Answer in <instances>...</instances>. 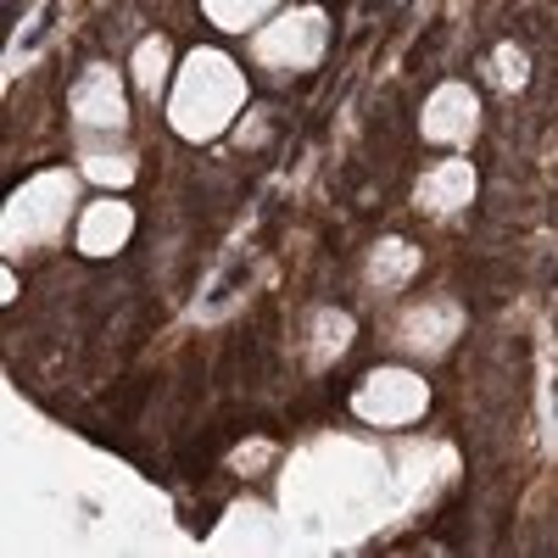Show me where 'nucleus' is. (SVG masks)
<instances>
[{
    "label": "nucleus",
    "instance_id": "nucleus-8",
    "mask_svg": "<svg viewBox=\"0 0 558 558\" xmlns=\"http://www.w3.org/2000/svg\"><path fill=\"white\" fill-rule=\"evenodd\" d=\"M475 129H481V101L470 84H441L425 101V140H436V146H470Z\"/></svg>",
    "mask_w": 558,
    "mask_h": 558
},
{
    "label": "nucleus",
    "instance_id": "nucleus-3",
    "mask_svg": "<svg viewBox=\"0 0 558 558\" xmlns=\"http://www.w3.org/2000/svg\"><path fill=\"white\" fill-rule=\"evenodd\" d=\"M78 179L73 168H51V173H34L23 191L7 202V257H23V252H39L51 246L68 218L78 213Z\"/></svg>",
    "mask_w": 558,
    "mask_h": 558
},
{
    "label": "nucleus",
    "instance_id": "nucleus-17",
    "mask_svg": "<svg viewBox=\"0 0 558 558\" xmlns=\"http://www.w3.org/2000/svg\"><path fill=\"white\" fill-rule=\"evenodd\" d=\"M268 458H274V447H268V441H257V447H241V452H235L241 470H252V463H268Z\"/></svg>",
    "mask_w": 558,
    "mask_h": 558
},
{
    "label": "nucleus",
    "instance_id": "nucleus-16",
    "mask_svg": "<svg viewBox=\"0 0 558 558\" xmlns=\"http://www.w3.org/2000/svg\"><path fill=\"white\" fill-rule=\"evenodd\" d=\"M492 73H497V84H502V89H520V84H525V73H531V62H525L520 45H497Z\"/></svg>",
    "mask_w": 558,
    "mask_h": 558
},
{
    "label": "nucleus",
    "instance_id": "nucleus-12",
    "mask_svg": "<svg viewBox=\"0 0 558 558\" xmlns=\"http://www.w3.org/2000/svg\"><path fill=\"white\" fill-rule=\"evenodd\" d=\"M78 173L89 184H101V191H129V184H134V157L129 151H101V146H89V140H84Z\"/></svg>",
    "mask_w": 558,
    "mask_h": 558
},
{
    "label": "nucleus",
    "instance_id": "nucleus-6",
    "mask_svg": "<svg viewBox=\"0 0 558 558\" xmlns=\"http://www.w3.org/2000/svg\"><path fill=\"white\" fill-rule=\"evenodd\" d=\"M73 123L84 134H123L129 123V101H123V78L112 68H84V78L73 84Z\"/></svg>",
    "mask_w": 558,
    "mask_h": 558
},
{
    "label": "nucleus",
    "instance_id": "nucleus-10",
    "mask_svg": "<svg viewBox=\"0 0 558 558\" xmlns=\"http://www.w3.org/2000/svg\"><path fill=\"white\" fill-rule=\"evenodd\" d=\"M413 202L425 207L430 218H452V213H463L475 202V168L470 162H436L425 179H418V191H413Z\"/></svg>",
    "mask_w": 558,
    "mask_h": 558
},
{
    "label": "nucleus",
    "instance_id": "nucleus-9",
    "mask_svg": "<svg viewBox=\"0 0 558 558\" xmlns=\"http://www.w3.org/2000/svg\"><path fill=\"white\" fill-rule=\"evenodd\" d=\"M134 235V213H129V202H89V207H78V252L84 257H112V252H123V241Z\"/></svg>",
    "mask_w": 558,
    "mask_h": 558
},
{
    "label": "nucleus",
    "instance_id": "nucleus-1",
    "mask_svg": "<svg viewBox=\"0 0 558 558\" xmlns=\"http://www.w3.org/2000/svg\"><path fill=\"white\" fill-rule=\"evenodd\" d=\"M386 486H391V470L380 452L352 447V441H318L313 452L296 458V470L286 481V502L291 514H307L318 525H347V520L375 514Z\"/></svg>",
    "mask_w": 558,
    "mask_h": 558
},
{
    "label": "nucleus",
    "instance_id": "nucleus-2",
    "mask_svg": "<svg viewBox=\"0 0 558 558\" xmlns=\"http://www.w3.org/2000/svg\"><path fill=\"white\" fill-rule=\"evenodd\" d=\"M241 107H246V78H241L235 57L213 51V45H202V51L184 57V68L173 78V96H168V123L184 140L223 134L229 123L241 118Z\"/></svg>",
    "mask_w": 558,
    "mask_h": 558
},
{
    "label": "nucleus",
    "instance_id": "nucleus-7",
    "mask_svg": "<svg viewBox=\"0 0 558 558\" xmlns=\"http://www.w3.org/2000/svg\"><path fill=\"white\" fill-rule=\"evenodd\" d=\"M458 330H463V313H458L447 296L413 302V307L397 318V347L413 352V357H441V352L458 341Z\"/></svg>",
    "mask_w": 558,
    "mask_h": 558
},
{
    "label": "nucleus",
    "instance_id": "nucleus-15",
    "mask_svg": "<svg viewBox=\"0 0 558 558\" xmlns=\"http://www.w3.org/2000/svg\"><path fill=\"white\" fill-rule=\"evenodd\" d=\"M313 330H318V336H313V363L324 368V363H330V357L352 341V318L336 313V307H324V313H313Z\"/></svg>",
    "mask_w": 558,
    "mask_h": 558
},
{
    "label": "nucleus",
    "instance_id": "nucleus-4",
    "mask_svg": "<svg viewBox=\"0 0 558 558\" xmlns=\"http://www.w3.org/2000/svg\"><path fill=\"white\" fill-rule=\"evenodd\" d=\"M324 45H330V17L318 7H279L252 34V62L268 73H307L318 68Z\"/></svg>",
    "mask_w": 558,
    "mask_h": 558
},
{
    "label": "nucleus",
    "instance_id": "nucleus-13",
    "mask_svg": "<svg viewBox=\"0 0 558 558\" xmlns=\"http://www.w3.org/2000/svg\"><path fill=\"white\" fill-rule=\"evenodd\" d=\"M202 12H207L223 34H246V28H263V23L279 12V0H202Z\"/></svg>",
    "mask_w": 558,
    "mask_h": 558
},
{
    "label": "nucleus",
    "instance_id": "nucleus-5",
    "mask_svg": "<svg viewBox=\"0 0 558 558\" xmlns=\"http://www.w3.org/2000/svg\"><path fill=\"white\" fill-rule=\"evenodd\" d=\"M425 408H430V386L413 368H375L352 397V413L363 425H380V430L413 425V418H425Z\"/></svg>",
    "mask_w": 558,
    "mask_h": 558
},
{
    "label": "nucleus",
    "instance_id": "nucleus-11",
    "mask_svg": "<svg viewBox=\"0 0 558 558\" xmlns=\"http://www.w3.org/2000/svg\"><path fill=\"white\" fill-rule=\"evenodd\" d=\"M413 274H418V252L408 241H380L368 252V286L375 291H402Z\"/></svg>",
    "mask_w": 558,
    "mask_h": 558
},
{
    "label": "nucleus",
    "instance_id": "nucleus-14",
    "mask_svg": "<svg viewBox=\"0 0 558 558\" xmlns=\"http://www.w3.org/2000/svg\"><path fill=\"white\" fill-rule=\"evenodd\" d=\"M162 78H168V39L151 34L134 45V84L146 89V96H162Z\"/></svg>",
    "mask_w": 558,
    "mask_h": 558
}]
</instances>
